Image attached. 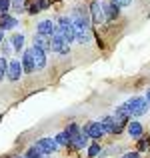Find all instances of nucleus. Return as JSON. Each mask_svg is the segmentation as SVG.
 Segmentation results:
<instances>
[{"label": "nucleus", "instance_id": "obj_1", "mask_svg": "<svg viewBox=\"0 0 150 158\" xmlns=\"http://www.w3.org/2000/svg\"><path fill=\"white\" fill-rule=\"evenodd\" d=\"M120 108L124 112H128L132 118H140V116H146L150 112V102L144 96H132L128 100H124L120 104Z\"/></svg>", "mask_w": 150, "mask_h": 158}, {"label": "nucleus", "instance_id": "obj_2", "mask_svg": "<svg viewBox=\"0 0 150 158\" xmlns=\"http://www.w3.org/2000/svg\"><path fill=\"white\" fill-rule=\"evenodd\" d=\"M54 22H56V32H58V34H60L68 44H72L74 38H76V28H74L70 16H58Z\"/></svg>", "mask_w": 150, "mask_h": 158}, {"label": "nucleus", "instance_id": "obj_3", "mask_svg": "<svg viewBox=\"0 0 150 158\" xmlns=\"http://www.w3.org/2000/svg\"><path fill=\"white\" fill-rule=\"evenodd\" d=\"M80 130L84 132L86 136H88L90 140H102L104 136V130H102V124H100V120H88V122L84 124V126H80Z\"/></svg>", "mask_w": 150, "mask_h": 158}, {"label": "nucleus", "instance_id": "obj_4", "mask_svg": "<svg viewBox=\"0 0 150 158\" xmlns=\"http://www.w3.org/2000/svg\"><path fill=\"white\" fill-rule=\"evenodd\" d=\"M86 8H88V14H90V22H92V26H102V24L106 22L104 12H102V6H100V0H90Z\"/></svg>", "mask_w": 150, "mask_h": 158}, {"label": "nucleus", "instance_id": "obj_5", "mask_svg": "<svg viewBox=\"0 0 150 158\" xmlns=\"http://www.w3.org/2000/svg\"><path fill=\"white\" fill-rule=\"evenodd\" d=\"M50 52H56V54H60V56H66V54L70 52V44L66 42L58 32H54V34L50 36Z\"/></svg>", "mask_w": 150, "mask_h": 158}, {"label": "nucleus", "instance_id": "obj_6", "mask_svg": "<svg viewBox=\"0 0 150 158\" xmlns=\"http://www.w3.org/2000/svg\"><path fill=\"white\" fill-rule=\"evenodd\" d=\"M20 64H22V74H34V58H32V46H24L20 52Z\"/></svg>", "mask_w": 150, "mask_h": 158}, {"label": "nucleus", "instance_id": "obj_7", "mask_svg": "<svg viewBox=\"0 0 150 158\" xmlns=\"http://www.w3.org/2000/svg\"><path fill=\"white\" fill-rule=\"evenodd\" d=\"M36 148H38L44 156H48V154H54V152H56L60 146L56 144V140H54L52 136H44V138H38V140H36Z\"/></svg>", "mask_w": 150, "mask_h": 158}, {"label": "nucleus", "instance_id": "obj_8", "mask_svg": "<svg viewBox=\"0 0 150 158\" xmlns=\"http://www.w3.org/2000/svg\"><path fill=\"white\" fill-rule=\"evenodd\" d=\"M100 6H102V12H104V18L106 20H118L120 18V10L122 8L116 6L114 2H110V0H100Z\"/></svg>", "mask_w": 150, "mask_h": 158}, {"label": "nucleus", "instance_id": "obj_9", "mask_svg": "<svg viewBox=\"0 0 150 158\" xmlns=\"http://www.w3.org/2000/svg\"><path fill=\"white\" fill-rule=\"evenodd\" d=\"M20 76H22V64H20V58H12V60H8L6 78L10 82H18Z\"/></svg>", "mask_w": 150, "mask_h": 158}, {"label": "nucleus", "instance_id": "obj_10", "mask_svg": "<svg viewBox=\"0 0 150 158\" xmlns=\"http://www.w3.org/2000/svg\"><path fill=\"white\" fill-rule=\"evenodd\" d=\"M32 58H34V70L40 72L48 66V52H44L42 48H36L32 46Z\"/></svg>", "mask_w": 150, "mask_h": 158}, {"label": "nucleus", "instance_id": "obj_11", "mask_svg": "<svg viewBox=\"0 0 150 158\" xmlns=\"http://www.w3.org/2000/svg\"><path fill=\"white\" fill-rule=\"evenodd\" d=\"M56 32V22L52 18H44L36 22V34H42V36H52Z\"/></svg>", "mask_w": 150, "mask_h": 158}, {"label": "nucleus", "instance_id": "obj_12", "mask_svg": "<svg viewBox=\"0 0 150 158\" xmlns=\"http://www.w3.org/2000/svg\"><path fill=\"white\" fill-rule=\"evenodd\" d=\"M126 132H128V136H130L132 140H138L140 136L144 134V124L140 122V120H136V118H132L130 122L126 124Z\"/></svg>", "mask_w": 150, "mask_h": 158}, {"label": "nucleus", "instance_id": "obj_13", "mask_svg": "<svg viewBox=\"0 0 150 158\" xmlns=\"http://www.w3.org/2000/svg\"><path fill=\"white\" fill-rule=\"evenodd\" d=\"M14 28H18V18H16V16H12L10 12L0 14V30L10 32V30H14Z\"/></svg>", "mask_w": 150, "mask_h": 158}, {"label": "nucleus", "instance_id": "obj_14", "mask_svg": "<svg viewBox=\"0 0 150 158\" xmlns=\"http://www.w3.org/2000/svg\"><path fill=\"white\" fill-rule=\"evenodd\" d=\"M8 40H10L12 50H14L16 54H20V52L24 50V46H26V36H24V32H14Z\"/></svg>", "mask_w": 150, "mask_h": 158}, {"label": "nucleus", "instance_id": "obj_15", "mask_svg": "<svg viewBox=\"0 0 150 158\" xmlns=\"http://www.w3.org/2000/svg\"><path fill=\"white\" fill-rule=\"evenodd\" d=\"M90 142H92V140H90L88 136H86L84 132L80 130V134H78L76 138H72V142H70V148H68V150H76V152H78V150H84V148L88 146Z\"/></svg>", "mask_w": 150, "mask_h": 158}, {"label": "nucleus", "instance_id": "obj_16", "mask_svg": "<svg viewBox=\"0 0 150 158\" xmlns=\"http://www.w3.org/2000/svg\"><path fill=\"white\" fill-rule=\"evenodd\" d=\"M32 46L42 48L44 52H50V36H42V34H32Z\"/></svg>", "mask_w": 150, "mask_h": 158}, {"label": "nucleus", "instance_id": "obj_17", "mask_svg": "<svg viewBox=\"0 0 150 158\" xmlns=\"http://www.w3.org/2000/svg\"><path fill=\"white\" fill-rule=\"evenodd\" d=\"M100 124H102L104 134H116V124H114L112 114H104L102 118H100Z\"/></svg>", "mask_w": 150, "mask_h": 158}, {"label": "nucleus", "instance_id": "obj_18", "mask_svg": "<svg viewBox=\"0 0 150 158\" xmlns=\"http://www.w3.org/2000/svg\"><path fill=\"white\" fill-rule=\"evenodd\" d=\"M92 30H76V38H74V42H78L80 46H86V44H90V40H92Z\"/></svg>", "mask_w": 150, "mask_h": 158}, {"label": "nucleus", "instance_id": "obj_19", "mask_svg": "<svg viewBox=\"0 0 150 158\" xmlns=\"http://www.w3.org/2000/svg\"><path fill=\"white\" fill-rule=\"evenodd\" d=\"M100 152H102V144H100V140H92V142L86 146V154H88V158H98Z\"/></svg>", "mask_w": 150, "mask_h": 158}, {"label": "nucleus", "instance_id": "obj_20", "mask_svg": "<svg viewBox=\"0 0 150 158\" xmlns=\"http://www.w3.org/2000/svg\"><path fill=\"white\" fill-rule=\"evenodd\" d=\"M136 142H138V144H136V152H148L150 150V136L146 134V132H144Z\"/></svg>", "mask_w": 150, "mask_h": 158}, {"label": "nucleus", "instance_id": "obj_21", "mask_svg": "<svg viewBox=\"0 0 150 158\" xmlns=\"http://www.w3.org/2000/svg\"><path fill=\"white\" fill-rule=\"evenodd\" d=\"M52 138L56 140V144H58L60 148H70V138L66 136V132H64V130L58 132V134H56V136H52Z\"/></svg>", "mask_w": 150, "mask_h": 158}, {"label": "nucleus", "instance_id": "obj_22", "mask_svg": "<svg viewBox=\"0 0 150 158\" xmlns=\"http://www.w3.org/2000/svg\"><path fill=\"white\" fill-rule=\"evenodd\" d=\"M64 132H66V136L70 138V142H72V138H76V136L80 134V126H78L76 122H70L68 126L64 128Z\"/></svg>", "mask_w": 150, "mask_h": 158}, {"label": "nucleus", "instance_id": "obj_23", "mask_svg": "<svg viewBox=\"0 0 150 158\" xmlns=\"http://www.w3.org/2000/svg\"><path fill=\"white\" fill-rule=\"evenodd\" d=\"M24 156H26V158H46V156L42 154V152L38 150V148H36V144L28 146V148H26V152H24Z\"/></svg>", "mask_w": 150, "mask_h": 158}, {"label": "nucleus", "instance_id": "obj_24", "mask_svg": "<svg viewBox=\"0 0 150 158\" xmlns=\"http://www.w3.org/2000/svg\"><path fill=\"white\" fill-rule=\"evenodd\" d=\"M0 50H2V56H10V54L12 52H14V50H12V44H10V40H8V38H4L2 40V42H0Z\"/></svg>", "mask_w": 150, "mask_h": 158}, {"label": "nucleus", "instance_id": "obj_25", "mask_svg": "<svg viewBox=\"0 0 150 158\" xmlns=\"http://www.w3.org/2000/svg\"><path fill=\"white\" fill-rule=\"evenodd\" d=\"M6 68H8V58L0 56V82L4 80V76H6Z\"/></svg>", "mask_w": 150, "mask_h": 158}, {"label": "nucleus", "instance_id": "obj_26", "mask_svg": "<svg viewBox=\"0 0 150 158\" xmlns=\"http://www.w3.org/2000/svg\"><path fill=\"white\" fill-rule=\"evenodd\" d=\"M36 2V6H38V10L42 12V10H48L50 6H52V0H34Z\"/></svg>", "mask_w": 150, "mask_h": 158}, {"label": "nucleus", "instance_id": "obj_27", "mask_svg": "<svg viewBox=\"0 0 150 158\" xmlns=\"http://www.w3.org/2000/svg\"><path fill=\"white\" fill-rule=\"evenodd\" d=\"M10 12V0H0V14Z\"/></svg>", "mask_w": 150, "mask_h": 158}, {"label": "nucleus", "instance_id": "obj_28", "mask_svg": "<svg viewBox=\"0 0 150 158\" xmlns=\"http://www.w3.org/2000/svg\"><path fill=\"white\" fill-rule=\"evenodd\" d=\"M110 2H114L116 6H120V8H126V6L132 4V0H110Z\"/></svg>", "mask_w": 150, "mask_h": 158}, {"label": "nucleus", "instance_id": "obj_29", "mask_svg": "<svg viewBox=\"0 0 150 158\" xmlns=\"http://www.w3.org/2000/svg\"><path fill=\"white\" fill-rule=\"evenodd\" d=\"M120 158H142V156H140V152H126V154H122V156H120Z\"/></svg>", "mask_w": 150, "mask_h": 158}, {"label": "nucleus", "instance_id": "obj_30", "mask_svg": "<svg viewBox=\"0 0 150 158\" xmlns=\"http://www.w3.org/2000/svg\"><path fill=\"white\" fill-rule=\"evenodd\" d=\"M4 40V30H0V42Z\"/></svg>", "mask_w": 150, "mask_h": 158}, {"label": "nucleus", "instance_id": "obj_31", "mask_svg": "<svg viewBox=\"0 0 150 158\" xmlns=\"http://www.w3.org/2000/svg\"><path fill=\"white\" fill-rule=\"evenodd\" d=\"M14 158H26V156H14Z\"/></svg>", "mask_w": 150, "mask_h": 158}, {"label": "nucleus", "instance_id": "obj_32", "mask_svg": "<svg viewBox=\"0 0 150 158\" xmlns=\"http://www.w3.org/2000/svg\"><path fill=\"white\" fill-rule=\"evenodd\" d=\"M0 122H2V114H0Z\"/></svg>", "mask_w": 150, "mask_h": 158}]
</instances>
